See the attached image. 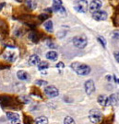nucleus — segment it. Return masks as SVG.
<instances>
[{
    "label": "nucleus",
    "mask_w": 119,
    "mask_h": 124,
    "mask_svg": "<svg viewBox=\"0 0 119 124\" xmlns=\"http://www.w3.org/2000/svg\"><path fill=\"white\" fill-rule=\"evenodd\" d=\"M70 66L78 75H82V76L88 75L91 73V71H92L91 67L89 66L88 64H85V63H82V62H73V63H71Z\"/></svg>",
    "instance_id": "obj_1"
},
{
    "label": "nucleus",
    "mask_w": 119,
    "mask_h": 124,
    "mask_svg": "<svg viewBox=\"0 0 119 124\" xmlns=\"http://www.w3.org/2000/svg\"><path fill=\"white\" fill-rule=\"evenodd\" d=\"M73 7L77 12L79 13H86L88 11L89 4L87 0H75L73 3Z\"/></svg>",
    "instance_id": "obj_2"
},
{
    "label": "nucleus",
    "mask_w": 119,
    "mask_h": 124,
    "mask_svg": "<svg viewBox=\"0 0 119 124\" xmlns=\"http://www.w3.org/2000/svg\"><path fill=\"white\" fill-rule=\"evenodd\" d=\"M72 42H73L74 46L77 47V48L84 49L87 46V44H88V40H87V38H86L85 35H79L73 38Z\"/></svg>",
    "instance_id": "obj_3"
},
{
    "label": "nucleus",
    "mask_w": 119,
    "mask_h": 124,
    "mask_svg": "<svg viewBox=\"0 0 119 124\" xmlns=\"http://www.w3.org/2000/svg\"><path fill=\"white\" fill-rule=\"evenodd\" d=\"M89 119L92 123L98 124L102 120V114L99 109H92L89 113Z\"/></svg>",
    "instance_id": "obj_4"
},
{
    "label": "nucleus",
    "mask_w": 119,
    "mask_h": 124,
    "mask_svg": "<svg viewBox=\"0 0 119 124\" xmlns=\"http://www.w3.org/2000/svg\"><path fill=\"white\" fill-rule=\"evenodd\" d=\"M44 93L46 94V96L49 98H56L59 95V91L58 89L55 86V85H48L44 88Z\"/></svg>",
    "instance_id": "obj_5"
},
{
    "label": "nucleus",
    "mask_w": 119,
    "mask_h": 124,
    "mask_svg": "<svg viewBox=\"0 0 119 124\" xmlns=\"http://www.w3.org/2000/svg\"><path fill=\"white\" fill-rule=\"evenodd\" d=\"M108 18V15L103 10H98L92 13V18L96 21H103Z\"/></svg>",
    "instance_id": "obj_6"
},
{
    "label": "nucleus",
    "mask_w": 119,
    "mask_h": 124,
    "mask_svg": "<svg viewBox=\"0 0 119 124\" xmlns=\"http://www.w3.org/2000/svg\"><path fill=\"white\" fill-rule=\"evenodd\" d=\"M102 6V3H101V0H92L90 4H89V10L93 13L95 11H98L100 10V8H101Z\"/></svg>",
    "instance_id": "obj_7"
},
{
    "label": "nucleus",
    "mask_w": 119,
    "mask_h": 124,
    "mask_svg": "<svg viewBox=\"0 0 119 124\" xmlns=\"http://www.w3.org/2000/svg\"><path fill=\"white\" fill-rule=\"evenodd\" d=\"M84 86H85V91H86V93L88 94V95H92L95 91V85H94L93 80L92 79L86 81Z\"/></svg>",
    "instance_id": "obj_8"
},
{
    "label": "nucleus",
    "mask_w": 119,
    "mask_h": 124,
    "mask_svg": "<svg viewBox=\"0 0 119 124\" xmlns=\"http://www.w3.org/2000/svg\"><path fill=\"white\" fill-rule=\"evenodd\" d=\"M17 76L19 80L21 81H28L30 79V75L27 73L26 71H23V70H19V71L17 73Z\"/></svg>",
    "instance_id": "obj_9"
},
{
    "label": "nucleus",
    "mask_w": 119,
    "mask_h": 124,
    "mask_svg": "<svg viewBox=\"0 0 119 124\" xmlns=\"http://www.w3.org/2000/svg\"><path fill=\"white\" fill-rule=\"evenodd\" d=\"M98 103L102 107H105L109 105V100H108V97L105 95H101L98 97Z\"/></svg>",
    "instance_id": "obj_10"
},
{
    "label": "nucleus",
    "mask_w": 119,
    "mask_h": 124,
    "mask_svg": "<svg viewBox=\"0 0 119 124\" xmlns=\"http://www.w3.org/2000/svg\"><path fill=\"white\" fill-rule=\"evenodd\" d=\"M41 62V59L38 55H36V54H32L30 56L29 58V63L31 64V65H38V63Z\"/></svg>",
    "instance_id": "obj_11"
},
{
    "label": "nucleus",
    "mask_w": 119,
    "mask_h": 124,
    "mask_svg": "<svg viewBox=\"0 0 119 124\" xmlns=\"http://www.w3.org/2000/svg\"><path fill=\"white\" fill-rule=\"evenodd\" d=\"M7 118L11 121H14V120H19L20 118H19V115L18 113H14V112H7Z\"/></svg>",
    "instance_id": "obj_12"
},
{
    "label": "nucleus",
    "mask_w": 119,
    "mask_h": 124,
    "mask_svg": "<svg viewBox=\"0 0 119 124\" xmlns=\"http://www.w3.org/2000/svg\"><path fill=\"white\" fill-rule=\"evenodd\" d=\"M44 27L45 29V31L47 32H50L52 33L54 31V25H53V21L52 20H47L44 23Z\"/></svg>",
    "instance_id": "obj_13"
},
{
    "label": "nucleus",
    "mask_w": 119,
    "mask_h": 124,
    "mask_svg": "<svg viewBox=\"0 0 119 124\" xmlns=\"http://www.w3.org/2000/svg\"><path fill=\"white\" fill-rule=\"evenodd\" d=\"M46 58L51 61H55L58 58V53L55 51H49L48 53H46Z\"/></svg>",
    "instance_id": "obj_14"
},
{
    "label": "nucleus",
    "mask_w": 119,
    "mask_h": 124,
    "mask_svg": "<svg viewBox=\"0 0 119 124\" xmlns=\"http://www.w3.org/2000/svg\"><path fill=\"white\" fill-rule=\"evenodd\" d=\"M52 10H54L55 12L59 14H62V15H65L66 14V8L63 7V6H53L52 7Z\"/></svg>",
    "instance_id": "obj_15"
},
{
    "label": "nucleus",
    "mask_w": 119,
    "mask_h": 124,
    "mask_svg": "<svg viewBox=\"0 0 119 124\" xmlns=\"http://www.w3.org/2000/svg\"><path fill=\"white\" fill-rule=\"evenodd\" d=\"M108 100H109V104L113 105V106H115L118 103V97H117L116 94H113V95H111L110 97H108Z\"/></svg>",
    "instance_id": "obj_16"
},
{
    "label": "nucleus",
    "mask_w": 119,
    "mask_h": 124,
    "mask_svg": "<svg viewBox=\"0 0 119 124\" xmlns=\"http://www.w3.org/2000/svg\"><path fill=\"white\" fill-rule=\"evenodd\" d=\"M4 58L9 62H14L16 60V54L13 53H6L4 54Z\"/></svg>",
    "instance_id": "obj_17"
},
{
    "label": "nucleus",
    "mask_w": 119,
    "mask_h": 124,
    "mask_svg": "<svg viewBox=\"0 0 119 124\" xmlns=\"http://www.w3.org/2000/svg\"><path fill=\"white\" fill-rule=\"evenodd\" d=\"M48 123V119L44 116H40L35 120V124H47Z\"/></svg>",
    "instance_id": "obj_18"
},
{
    "label": "nucleus",
    "mask_w": 119,
    "mask_h": 124,
    "mask_svg": "<svg viewBox=\"0 0 119 124\" xmlns=\"http://www.w3.org/2000/svg\"><path fill=\"white\" fill-rule=\"evenodd\" d=\"M38 69H39L40 71H43V70H45V69H47L49 67V63L47 62H45V61H41V62L38 63Z\"/></svg>",
    "instance_id": "obj_19"
},
{
    "label": "nucleus",
    "mask_w": 119,
    "mask_h": 124,
    "mask_svg": "<svg viewBox=\"0 0 119 124\" xmlns=\"http://www.w3.org/2000/svg\"><path fill=\"white\" fill-rule=\"evenodd\" d=\"M26 5H27V7H28L29 8H31V9H34L36 7H37L36 2H34L33 0H27Z\"/></svg>",
    "instance_id": "obj_20"
},
{
    "label": "nucleus",
    "mask_w": 119,
    "mask_h": 124,
    "mask_svg": "<svg viewBox=\"0 0 119 124\" xmlns=\"http://www.w3.org/2000/svg\"><path fill=\"white\" fill-rule=\"evenodd\" d=\"M29 38H30L32 41H34V42H37V41L39 40V38H38V36H37V34H36L35 32H31L30 35H29Z\"/></svg>",
    "instance_id": "obj_21"
},
{
    "label": "nucleus",
    "mask_w": 119,
    "mask_h": 124,
    "mask_svg": "<svg viewBox=\"0 0 119 124\" xmlns=\"http://www.w3.org/2000/svg\"><path fill=\"white\" fill-rule=\"evenodd\" d=\"M64 124H76V123H75V120H73L71 117L67 116V117L65 118V120H64Z\"/></svg>",
    "instance_id": "obj_22"
},
{
    "label": "nucleus",
    "mask_w": 119,
    "mask_h": 124,
    "mask_svg": "<svg viewBox=\"0 0 119 124\" xmlns=\"http://www.w3.org/2000/svg\"><path fill=\"white\" fill-rule=\"evenodd\" d=\"M98 40H99V41H100V42L101 43V45H102V46L105 48V47H106V40H105V39H104L103 37H98Z\"/></svg>",
    "instance_id": "obj_23"
},
{
    "label": "nucleus",
    "mask_w": 119,
    "mask_h": 124,
    "mask_svg": "<svg viewBox=\"0 0 119 124\" xmlns=\"http://www.w3.org/2000/svg\"><path fill=\"white\" fill-rule=\"evenodd\" d=\"M53 6H63L62 0H53Z\"/></svg>",
    "instance_id": "obj_24"
},
{
    "label": "nucleus",
    "mask_w": 119,
    "mask_h": 124,
    "mask_svg": "<svg viewBox=\"0 0 119 124\" xmlns=\"http://www.w3.org/2000/svg\"><path fill=\"white\" fill-rule=\"evenodd\" d=\"M48 17H49V15H47V14H41L39 16V18L41 20H44V19L48 18Z\"/></svg>",
    "instance_id": "obj_25"
},
{
    "label": "nucleus",
    "mask_w": 119,
    "mask_h": 124,
    "mask_svg": "<svg viewBox=\"0 0 119 124\" xmlns=\"http://www.w3.org/2000/svg\"><path fill=\"white\" fill-rule=\"evenodd\" d=\"M36 84L39 85H47V82L46 81H43V80H37L36 81Z\"/></svg>",
    "instance_id": "obj_26"
},
{
    "label": "nucleus",
    "mask_w": 119,
    "mask_h": 124,
    "mask_svg": "<svg viewBox=\"0 0 119 124\" xmlns=\"http://www.w3.org/2000/svg\"><path fill=\"white\" fill-rule=\"evenodd\" d=\"M64 66H65V65H64V63H63V62H58L57 64H56V67H57V68H60V69H63V68H64Z\"/></svg>",
    "instance_id": "obj_27"
},
{
    "label": "nucleus",
    "mask_w": 119,
    "mask_h": 124,
    "mask_svg": "<svg viewBox=\"0 0 119 124\" xmlns=\"http://www.w3.org/2000/svg\"><path fill=\"white\" fill-rule=\"evenodd\" d=\"M114 55H115V61L118 62H119V57H118V52H115L114 53Z\"/></svg>",
    "instance_id": "obj_28"
},
{
    "label": "nucleus",
    "mask_w": 119,
    "mask_h": 124,
    "mask_svg": "<svg viewBox=\"0 0 119 124\" xmlns=\"http://www.w3.org/2000/svg\"><path fill=\"white\" fill-rule=\"evenodd\" d=\"M11 124H21V123H20V120H14V121H11Z\"/></svg>",
    "instance_id": "obj_29"
},
{
    "label": "nucleus",
    "mask_w": 119,
    "mask_h": 124,
    "mask_svg": "<svg viewBox=\"0 0 119 124\" xmlns=\"http://www.w3.org/2000/svg\"><path fill=\"white\" fill-rule=\"evenodd\" d=\"M5 5H6V4H5L4 2H2V3L0 4V10H1V9L3 8H4V7H5Z\"/></svg>",
    "instance_id": "obj_30"
}]
</instances>
